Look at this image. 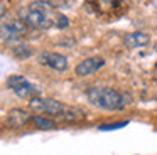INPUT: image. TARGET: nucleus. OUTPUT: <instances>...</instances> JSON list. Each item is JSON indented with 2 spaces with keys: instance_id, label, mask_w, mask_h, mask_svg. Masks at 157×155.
Returning a JSON list of instances; mask_svg holds the SVG:
<instances>
[{
  "instance_id": "nucleus-8",
  "label": "nucleus",
  "mask_w": 157,
  "mask_h": 155,
  "mask_svg": "<svg viewBox=\"0 0 157 155\" xmlns=\"http://www.w3.org/2000/svg\"><path fill=\"white\" fill-rule=\"evenodd\" d=\"M103 66H105V59L100 57V56H93V57H88V59L81 61V62L76 66L75 71H76V76L85 78V76H90V74L96 73V71Z\"/></svg>"
},
{
  "instance_id": "nucleus-11",
  "label": "nucleus",
  "mask_w": 157,
  "mask_h": 155,
  "mask_svg": "<svg viewBox=\"0 0 157 155\" xmlns=\"http://www.w3.org/2000/svg\"><path fill=\"white\" fill-rule=\"evenodd\" d=\"M31 123L34 125V127L41 128V130H52V128H56V123L52 120L44 118V116H39V115H34V116L31 118Z\"/></svg>"
},
{
  "instance_id": "nucleus-10",
  "label": "nucleus",
  "mask_w": 157,
  "mask_h": 155,
  "mask_svg": "<svg viewBox=\"0 0 157 155\" xmlns=\"http://www.w3.org/2000/svg\"><path fill=\"white\" fill-rule=\"evenodd\" d=\"M85 111L81 108H73V106H66V110L59 115L58 118L64 121H79V120H85Z\"/></svg>"
},
{
  "instance_id": "nucleus-2",
  "label": "nucleus",
  "mask_w": 157,
  "mask_h": 155,
  "mask_svg": "<svg viewBox=\"0 0 157 155\" xmlns=\"http://www.w3.org/2000/svg\"><path fill=\"white\" fill-rule=\"evenodd\" d=\"M86 98L93 106L105 111H117L123 110L128 101H125V94L118 93L113 88L106 86H93L86 91Z\"/></svg>"
},
{
  "instance_id": "nucleus-3",
  "label": "nucleus",
  "mask_w": 157,
  "mask_h": 155,
  "mask_svg": "<svg viewBox=\"0 0 157 155\" xmlns=\"http://www.w3.org/2000/svg\"><path fill=\"white\" fill-rule=\"evenodd\" d=\"M7 86L17 94L19 98L22 100H29L31 101L32 98L41 96V89H39L37 84L31 83L29 79H25L24 76H19V74H14L7 79Z\"/></svg>"
},
{
  "instance_id": "nucleus-4",
  "label": "nucleus",
  "mask_w": 157,
  "mask_h": 155,
  "mask_svg": "<svg viewBox=\"0 0 157 155\" xmlns=\"http://www.w3.org/2000/svg\"><path fill=\"white\" fill-rule=\"evenodd\" d=\"M25 30H27V25L21 19H9V17L0 19V39L2 40H15L24 36Z\"/></svg>"
},
{
  "instance_id": "nucleus-9",
  "label": "nucleus",
  "mask_w": 157,
  "mask_h": 155,
  "mask_svg": "<svg viewBox=\"0 0 157 155\" xmlns=\"http://www.w3.org/2000/svg\"><path fill=\"white\" fill-rule=\"evenodd\" d=\"M150 42L149 34L140 32V30H135V32H130L123 37V44H125L128 49H139V47H145L147 44Z\"/></svg>"
},
{
  "instance_id": "nucleus-12",
  "label": "nucleus",
  "mask_w": 157,
  "mask_h": 155,
  "mask_svg": "<svg viewBox=\"0 0 157 155\" xmlns=\"http://www.w3.org/2000/svg\"><path fill=\"white\" fill-rule=\"evenodd\" d=\"M12 52H14V56L19 57V59H25V57L32 56V47L31 46H15L14 49H12Z\"/></svg>"
},
{
  "instance_id": "nucleus-13",
  "label": "nucleus",
  "mask_w": 157,
  "mask_h": 155,
  "mask_svg": "<svg viewBox=\"0 0 157 155\" xmlns=\"http://www.w3.org/2000/svg\"><path fill=\"white\" fill-rule=\"evenodd\" d=\"M125 125H128V121H120V123H112V125H101L100 130H117V128H122V127H125Z\"/></svg>"
},
{
  "instance_id": "nucleus-6",
  "label": "nucleus",
  "mask_w": 157,
  "mask_h": 155,
  "mask_svg": "<svg viewBox=\"0 0 157 155\" xmlns=\"http://www.w3.org/2000/svg\"><path fill=\"white\" fill-rule=\"evenodd\" d=\"M31 115L25 110H21V108H14L7 113L5 116V125L9 128H14V130H19V128H24L25 125L31 123Z\"/></svg>"
},
{
  "instance_id": "nucleus-1",
  "label": "nucleus",
  "mask_w": 157,
  "mask_h": 155,
  "mask_svg": "<svg viewBox=\"0 0 157 155\" xmlns=\"http://www.w3.org/2000/svg\"><path fill=\"white\" fill-rule=\"evenodd\" d=\"M21 20L32 29H64L69 25V20L63 15L51 2L36 0L21 10Z\"/></svg>"
},
{
  "instance_id": "nucleus-14",
  "label": "nucleus",
  "mask_w": 157,
  "mask_h": 155,
  "mask_svg": "<svg viewBox=\"0 0 157 155\" xmlns=\"http://www.w3.org/2000/svg\"><path fill=\"white\" fill-rule=\"evenodd\" d=\"M2 17H5V3L4 2H0V19Z\"/></svg>"
},
{
  "instance_id": "nucleus-5",
  "label": "nucleus",
  "mask_w": 157,
  "mask_h": 155,
  "mask_svg": "<svg viewBox=\"0 0 157 155\" xmlns=\"http://www.w3.org/2000/svg\"><path fill=\"white\" fill-rule=\"evenodd\" d=\"M29 108L32 111H36V113H46V115H56V116H59L66 110V104H63L58 100L37 96V98H32L29 101Z\"/></svg>"
},
{
  "instance_id": "nucleus-7",
  "label": "nucleus",
  "mask_w": 157,
  "mask_h": 155,
  "mask_svg": "<svg viewBox=\"0 0 157 155\" xmlns=\"http://www.w3.org/2000/svg\"><path fill=\"white\" fill-rule=\"evenodd\" d=\"M39 62L51 67L54 71H66L68 69V59L59 52H42L39 54Z\"/></svg>"
}]
</instances>
